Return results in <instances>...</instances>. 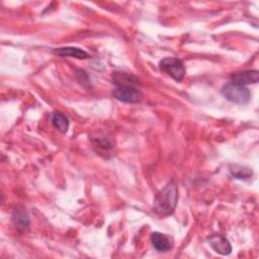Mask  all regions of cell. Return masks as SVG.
<instances>
[{"label": "cell", "instance_id": "cell-1", "mask_svg": "<svg viewBox=\"0 0 259 259\" xmlns=\"http://www.w3.org/2000/svg\"><path fill=\"white\" fill-rule=\"evenodd\" d=\"M178 189L176 184L171 181L157 192L154 198L153 209L162 215L171 214L177 204Z\"/></svg>", "mask_w": 259, "mask_h": 259}, {"label": "cell", "instance_id": "cell-6", "mask_svg": "<svg viewBox=\"0 0 259 259\" xmlns=\"http://www.w3.org/2000/svg\"><path fill=\"white\" fill-rule=\"evenodd\" d=\"M231 79H232V83L246 86L249 84L257 83L259 80V73L256 70L237 72L231 76Z\"/></svg>", "mask_w": 259, "mask_h": 259}, {"label": "cell", "instance_id": "cell-8", "mask_svg": "<svg viewBox=\"0 0 259 259\" xmlns=\"http://www.w3.org/2000/svg\"><path fill=\"white\" fill-rule=\"evenodd\" d=\"M151 242L153 247L159 252H166L171 249V243L169 238L159 232H154L151 235Z\"/></svg>", "mask_w": 259, "mask_h": 259}, {"label": "cell", "instance_id": "cell-9", "mask_svg": "<svg viewBox=\"0 0 259 259\" xmlns=\"http://www.w3.org/2000/svg\"><path fill=\"white\" fill-rule=\"evenodd\" d=\"M54 53L61 56V57H73L77 59H87L89 55L82 49L76 48V47H64V48H58L54 50Z\"/></svg>", "mask_w": 259, "mask_h": 259}, {"label": "cell", "instance_id": "cell-7", "mask_svg": "<svg viewBox=\"0 0 259 259\" xmlns=\"http://www.w3.org/2000/svg\"><path fill=\"white\" fill-rule=\"evenodd\" d=\"M12 223L16 230L24 232L29 227V218L27 212L22 206H17L12 212Z\"/></svg>", "mask_w": 259, "mask_h": 259}, {"label": "cell", "instance_id": "cell-4", "mask_svg": "<svg viewBox=\"0 0 259 259\" xmlns=\"http://www.w3.org/2000/svg\"><path fill=\"white\" fill-rule=\"evenodd\" d=\"M114 98L121 102L137 103L143 98L142 92L136 86H116L112 90Z\"/></svg>", "mask_w": 259, "mask_h": 259}, {"label": "cell", "instance_id": "cell-2", "mask_svg": "<svg viewBox=\"0 0 259 259\" xmlns=\"http://www.w3.org/2000/svg\"><path fill=\"white\" fill-rule=\"evenodd\" d=\"M222 94L230 101L238 104H245L250 100V91L246 86L235 83H227L222 88Z\"/></svg>", "mask_w": 259, "mask_h": 259}, {"label": "cell", "instance_id": "cell-5", "mask_svg": "<svg viewBox=\"0 0 259 259\" xmlns=\"http://www.w3.org/2000/svg\"><path fill=\"white\" fill-rule=\"evenodd\" d=\"M210 247L221 255H229L232 252V246L229 240L221 234H214L208 238Z\"/></svg>", "mask_w": 259, "mask_h": 259}, {"label": "cell", "instance_id": "cell-11", "mask_svg": "<svg viewBox=\"0 0 259 259\" xmlns=\"http://www.w3.org/2000/svg\"><path fill=\"white\" fill-rule=\"evenodd\" d=\"M51 122L55 128L59 132L65 134L69 128V119L61 111H54L51 115Z\"/></svg>", "mask_w": 259, "mask_h": 259}, {"label": "cell", "instance_id": "cell-12", "mask_svg": "<svg viewBox=\"0 0 259 259\" xmlns=\"http://www.w3.org/2000/svg\"><path fill=\"white\" fill-rule=\"evenodd\" d=\"M230 172L233 174V176H235L239 179H246L252 175L251 169H249L247 167L239 166V165H231Z\"/></svg>", "mask_w": 259, "mask_h": 259}, {"label": "cell", "instance_id": "cell-10", "mask_svg": "<svg viewBox=\"0 0 259 259\" xmlns=\"http://www.w3.org/2000/svg\"><path fill=\"white\" fill-rule=\"evenodd\" d=\"M112 80L116 86H137L139 83L135 76L124 72H114Z\"/></svg>", "mask_w": 259, "mask_h": 259}, {"label": "cell", "instance_id": "cell-3", "mask_svg": "<svg viewBox=\"0 0 259 259\" xmlns=\"http://www.w3.org/2000/svg\"><path fill=\"white\" fill-rule=\"evenodd\" d=\"M159 68L176 81H181L185 75V67L183 62L178 58H165L159 63Z\"/></svg>", "mask_w": 259, "mask_h": 259}]
</instances>
